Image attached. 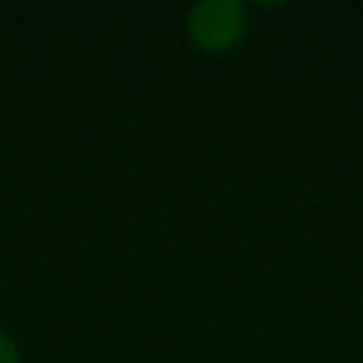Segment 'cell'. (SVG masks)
Returning <instances> with one entry per match:
<instances>
[{"instance_id": "1", "label": "cell", "mask_w": 363, "mask_h": 363, "mask_svg": "<svg viewBox=\"0 0 363 363\" xmlns=\"http://www.w3.org/2000/svg\"><path fill=\"white\" fill-rule=\"evenodd\" d=\"M187 30L202 50H229L247 30V13L237 0H202L189 11Z\"/></svg>"}, {"instance_id": "2", "label": "cell", "mask_w": 363, "mask_h": 363, "mask_svg": "<svg viewBox=\"0 0 363 363\" xmlns=\"http://www.w3.org/2000/svg\"><path fill=\"white\" fill-rule=\"evenodd\" d=\"M0 363H21V353H18L16 343L0 331Z\"/></svg>"}]
</instances>
